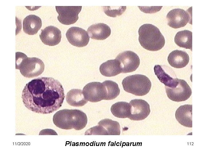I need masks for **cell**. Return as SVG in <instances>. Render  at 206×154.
Returning <instances> with one entry per match:
<instances>
[{"label":"cell","mask_w":206,"mask_h":154,"mask_svg":"<svg viewBox=\"0 0 206 154\" xmlns=\"http://www.w3.org/2000/svg\"><path fill=\"white\" fill-rule=\"evenodd\" d=\"M131 106L129 103L125 102H119L113 104L110 111L115 117L119 118H129L131 113Z\"/></svg>","instance_id":"cell-23"},{"label":"cell","mask_w":206,"mask_h":154,"mask_svg":"<svg viewBox=\"0 0 206 154\" xmlns=\"http://www.w3.org/2000/svg\"><path fill=\"white\" fill-rule=\"evenodd\" d=\"M174 41L179 47L192 51V33L191 31L184 30L178 32L175 36Z\"/></svg>","instance_id":"cell-22"},{"label":"cell","mask_w":206,"mask_h":154,"mask_svg":"<svg viewBox=\"0 0 206 154\" xmlns=\"http://www.w3.org/2000/svg\"><path fill=\"white\" fill-rule=\"evenodd\" d=\"M115 59L120 63L122 73L135 71L138 67L140 63V58L137 54L130 50L120 53Z\"/></svg>","instance_id":"cell-8"},{"label":"cell","mask_w":206,"mask_h":154,"mask_svg":"<svg viewBox=\"0 0 206 154\" xmlns=\"http://www.w3.org/2000/svg\"><path fill=\"white\" fill-rule=\"evenodd\" d=\"M65 96L62 86L52 77H42L27 83L22 93L24 106L36 113L47 114L62 106Z\"/></svg>","instance_id":"cell-1"},{"label":"cell","mask_w":206,"mask_h":154,"mask_svg":"<svg viewBox=\"0 0 206 154\" xmlns=\"http://www.w3.org/2000/svg\"><path fill=\"white\" fill-rule=\"evenodd\" d=\"M102 83L105 90V100L114 99L119 95L120 90L118 85L116 83L113 81L106 80Z\"/></svg>","instance_id":"cell-24"},{"label":"cell","mask_w":206,"mask_h":154,"mask_svg":"<svg viewBox=\"0 0 206 154\" xmlns=\"http://www.w3.org/2000/svg\"><path fill=\"white\" fill-rule=\"evenodd\" d=\"M192 105L185 104L178 108L175 113L177 121L182 125L189 128L192 127Z\"/></svg>","instance_id":"cell-17"},{"label":"cell","mask_w":206,"mask_h":154,"mask_svg":"<svg viewBox=\"0 0 206 154\" xmlns=\"http://www.w3.org/2000/svg\"><path fill=\"white\" fill-rule=\"evenodd\" d=\"M39 135H58L56 132L54 130L51 129H45L41 131L39 133Z\"/></svg>","instance_id":"cell-27"},{"label":"cell","mask_w":206,"mask_h":154,"mask_svg":"<svg viewBox=\"0 0 206 154\" xmlns=\"http://www.w3.org/2000/svg\"><path fill=\"white\" fill-rule=\"evenodd\" d=\"M53 121L56 127L61 129L79 130L86 127L88 118L86 114L80 110L65 109L56 113Z\"/></svg>","instance_id":"cell-2"},{"label":"cell","mask_w":206,"mask_h":154,"mask_svg":"<svg viewBox=\"0 0 206 154\" xmlns=\"http://www.w3.org/2000/svg\"><path fill=\"white\" fill-rule=\"evenodd\" d=\"M124 90L136 96H143L150 91L152 84L146 76L140 74L129 76L122 81Z\"/></svg>","instance_id":"cell-5"},{"label":"cell","mask_w":206,"mask_h":154,"mask_svg":"<svg viewBox=\"0 0 206 154\" xmlns=\"http://www.w3.org/2000/svg\"><path fill=\"white\" fill-rule=\"evenodd\" d=\"M99 70L102 75L107 77L115 76L121 73L120 63L116 59L102 63L100 66Z\"/></svg>","instance_id":"cell-20"},{"label":"cell","mask_w":206,"mask_h":154,"mask_svg":"<svg viewBox=\"0 0 206 154\" xmlns=\"http://www.w3.org/2000/svg\"><path fill=\"white\" fill-rule=\"evenodd\" d=\"M166 92L168 98L176 102L184 101L188 100L192 94L191 89L187 82L179 79L178 83L175 88L165 86Z\"/></svg>","instance_id":"cell-7"},{"label":"cell","mask_w":206,"mask_h":154,"mask_svg":"<svg viewBox=\"0 0 206 154\" xmlns=\"http://www.w3.org/2000/svg\"><path fill=\"white\" fill-rule=\"evenodd\" d=\"M168 25L174 29L185 27L191 20L190 13L184 10L177 8L172 9L167 14Z\"/></svg>","instance_id":"cell-13"},{"label":"cell","mask_w":206,"mask_h":154,"mask_svg":"<svg viewBox=\"0 0 206 154\" xmlns=\"http://www.w3.org/2000/svg\"><path fill=\"white\" fill-rule=\"evenodd\" d=\"M104 13L108 16L116 17L121 15L126 9V6L115 7V8H111L110 7H103Z\"/></svg>","instance_id":"cell-25"},{"label":"cell","mask_w":206,"mask_h":154,"mask_svg":"<svg viewBox=\"0 0 206 154\" xmlns=\"http://www.w3.org/2000/svg\"><path fill=\"white\" fill-rule=\"evenodd\" d=\"M169 64L177 68H181L186 66L189 62L188 54L185 51L176 50L172 51L167 58Z\"/></svg>","instance_id":"cell-18"},{"label":"cell","mask_w":206,"mask_h":154,"mask_svg":"<svg viewBox=\"0 0 206 154\" xmlns=\"http://www.w3.org/2000/svg\"><path fill=\"white\" fill-rule=\"evenodd\" d=\"M154 72L159 81L165 86L173 88L177 86L179 79L170 68L165 65H156L154 67Z\"/></svg>","instance_id":"cell-11"},{"label":"cell","mask_w":206,"mask_h":154,"mask_svg":"<svg viewBox=\"0 0 206 154\" xmlns=\"http://www.w3.org/2000/svg\"><path fill=\"white\" fill-rule=\"evenodd\" d=\"M66 35L70 44L78 47L86 46L90 40L88 32L78 27H71L67 31Z\"/></svg>","instance_id":"cell-12"},{"label":"cell","mask_w":206,"mask_h":154,"mask_svg":"<svg viewBox=\"0 0 206 154\" xmlns=\"http://www.w3.org/2000/svg\"><path fill=\"white\" fill-rule=\"evenodd\" d=\"M39 37L45 44L54 46L58 44L61 41V32L56 27L49 26L41 30Z\"/></svg>","instance_id":"cell-15"},{"label":"cell","mask_w":206,"mask_h":154,"mask_svg":"<svg viewBox=\"0 0 206 154\" xmlns=\"http://www.w3.org/2000/svg\"><path fill=\"white\" fill-rule=\"evenodd\" d=\"M82 91L85 98L88 101L96 102L105 100V90L102 83L90 82L84 87Z\"/></svg>","instance_id":"cell-9"},{"label":"cell","mask_w":206,"mask_h":154,"mask_svg":"<svg viewBox=\"0 0 206 154\" xmlns=\"http://www.w3.org/2000/svg\"><path fill=\"white\" fill-rule=\"evenodd\" d=\"M138 41L141 46L149 51H157L164 46L165 40L159 29L150 24L141 25L138 30Z\"/></svg>","instance_id":"cell-3"},{"label":"cell","mask_w":206,"mask_h":154,"mask_svg":"<svg viewBox=\"0 0 206 154\" xmlns=\"http://www.w3.org/2000/svg\"><path fill=\"white\" fill-rule=\"evenodd\" d=\"M58 14L57 19L61 23L70 25L75 23L78 20V15L81 11L82 6L55 7Z\"/></svg>","instance_id":"cell-10"},{"label":"cell","mask_w":206,"mask_h":154,"mask_svg":"<svg viewBox=\"0 0 206 154\" xmlns=\"http://www.w3.org/2000/svg\"><path fill=\"white\" fill-rule=\"evenodd\" d=\"M120 126L117 121L105 118L100 121L98 125L87 130L86 135H120Z\"/></svg>","instance_id":"cell-6"},{"label":"cell","mask_w":206,"mask_h":154,"mask_svg":"<svg viewBox=\"0 0 206 154\" xmlns=\"http://www.w3.org/2000/svg\"><path fill=\"white\" fill-rule=\"evenodd\" d=\"M15 55V69L19 70L24 77L33 78L39 76L43 72L45 65L40 59L28 57L21 52H16Z\"/></svg>","instance_id":"cell-4"},{"label":"cell","mask_w":206,"mask_h":154,"mask_svg":"<svg viewBox=\"0 0 206 154\" xmlns=\"http://www.w3.org/2000/svg\"><path fill=\"white\" fill-rule=\"evenodd\" d=\"M66 100L69 105L76 107L84 106L88 102L85 98L82 90L78 89H72L69 91Z\"/></svg>","instance_id":"cell-21"},{"label":"cell","mask_w":206,"mask_h":154,"mask_svg":"<svg viewBox=\"0 0 206 154\" xmlns=\"http://www.w3.org/2000/svg\"><path fill=\"white\" fill-rule=\"evenodd\" d=\"M87 31L89 37L97 40H103L108 38L111 33V29L107 25L103 23H96L91 25Z\"/></svg>","instance_id":"cell-16"},{"label":"cell","mask_w":206,"mask_h":154,"mask_svg":"<svg viewBox=\"0 0 206 154\" xmlns=\"http://www.w3.org/2000/svg\"><path fill=\"white\" fill-rule=\"evenodd\" d=\"M42 25V21L38 16L30 15L24 18L23 22V31L29 35L36 34Z\"/></svg>","instance_id":"cell-19"},{"label":"cell","mask_w":206,"mask_h":154,"mask_svg":"<svg viewBox=\"0 0 206 154\" xmlns=\"http://www.w3.org/2000/svg\"><path fill=\"white\" fill-rule=\"evenodd\" d=\"M131 106V113L129 118L131 120H141L146 118L150 112V106L144 100L135 99L129 103Z\"/></svg>","instance_id":"cell-14"},{"label":"cell","mask_w":206,"mask_h":154,"mask_svg":"<svg viewBox=\"0 0 206 154\" xmlns=\"http://www.w3.org/2000/svg\"><path fill=\"white\" fill-rule=\"evenodd\" d=\"M139 9L142 11L147 13H154L159 11L161 9L162 6L153 7L152 9L149 8V7H142L138 6Z\"/></svg>","instance_id":"cell-26"}]
</instances>
